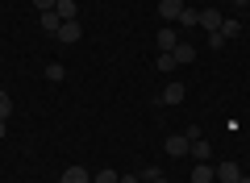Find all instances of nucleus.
<instances>
[{"mask_svg":"<svg viewBox=\"0 0 250 183\" xmlns=\"http://www.w3.org/2000/svg\"><path fill=\"white\" fill-rule=\"evenodd\" d=\"M233 4H250V0H233Z\"/></svg>","mask_w":250,"mask_h":183,"instance_id":"393cba45","label":"nucleus"},{"mask_svg":"<svg viewBox=\"0 0 250 183\" xmlns=\"http://www.w3.org/2000/svg\"><path fill=\"white\" fill-rule=\"evenodd\" d=\"M163 150H167L171 158H188V154H192V142H188L184 133H171V138L163 142Z\"/></svg>","mask_w":250,"mask_h":183,"instance_id":"f257e3e1","label":"nucleus"},{"mask_svg":"<svg viewBox=\"0 0 250 183\" xmlns=\"http://www.w3.org/2000/svg\"><path fill=\"white\" fill-rule=\"evenodd\" d=\"M9 117H13V96L0 87V121H9Z\"/></svg>","mask_w":250,"mask_h":183,"instance_id":"f3484780","label":"nucleus"},{"mask_svg":"<svg viewBox=\"0 0 250 183\" xmlns=\"http://www.w3.org/2000/svg\"><path fill=\"white\" fill-rule=\"evenodd\" d=\"M154 62H159L163 75H167V71H175V54H167V50H159V59H154Z\"/></svg>","mask_w":250,"mask_h":183,"instance_id":"a211bd4d","label":"nucleus"},{"mask_svg":"<svg viewBox=\"0 0 250 183\" xmlns=\"http://www.w3.org/2000/svg\"><path fill=\"white\" fill-rule=\"evenodd\" d=\"M54 4H59V0H34V9H38V13H50Z\"/></svg>","mask_w":250,"mask_h":183,"instance_id":"aec40b11","label":"nucleus"},{"mask_svg":"<svg viewBox=\"0 0 250 183\" xmlns=\"http://www.w3.org/2000/svg\"><path fill=\"white\" fill-rule=\"evenodd\" d=\"M221 13H217V9H205V13H200V29H208V34H217V29H221Z\"/></svg>","mask_w":250,"mask_h":183,"instance_id":"6e6552de","label":"nucleus"},{"mask_svg":"<svg viewBox=\"0 0 250 183\" xmlns=\"http://www.w3.org/2000/svg\"><path fill=\"white\" fill-rule=\"evenodd\" d=\"M171 54H175V62H192V59H196V50H192L188 42H179V46H175Z\"/></svg>","mask_w":250,"mask_h":183,"instance_id":"2eb2a0df","label":"nucleus"},{"mask_svg":"<svg viewBox=\"0 0 250 183\" xmlns=\"http://www.w3.org/2000/svg\"><path fill=\"white\" fill-rule=\"evenodd\" d=\"M184 96H188V87L179 83V79H171V83L159 92V104H184Z\"/></svg>","mask_w":250,"mask_h":183,"instance_id":"f03ea898","label":"nucleus"},{"mask_svg":"<svg viewBox=\"0 0 250 183\" xmlns=\"http://www.w3.org/2000/svg\"><path fill=\"white\" fill-rule=\"evenodd\" d=\"M213 171H217V183H238V163H229V158H225V163H217L213 166Z\"/></svg>","mask_w":250,"mask_h":183,"instance_id":"20e7f679","label":"nucleus"},{"mask_svg":"<svg viewBox=\"0 0 250 183\" xmlns=\"http://www.w3.org/2000/svg\"><path fill=\"white\" fill-rule=\"evenodd\" d=\"M175 25H188V29H192V25H200V13H196V9H188V4H184V13L175 17Z\"/></svg>","mask_w":250,"mask_h":183,"instance_id":"f8f14e48","label":"nucleus"},{"mask_svg":"<svg viewBox=\"0 0 250 183\" xmlns=\"http://www.w3.org/2000/svg\"><path fill=\"white\" fill-rule=\"evenodd\" d=\"M4 133H9V125H4V121H0V138H4Z\"/></svg>","mask_w":250,"mask_h":183,"instance_id":"4be33fe9","label":"nucleus"},{"mask_svg":"<svg viewBox=\"0 0 250 183\" xmlns=\"http://www.w3.org/2000/svg\"><path fill=\"white\" fill-rule=\"evenodd\" d=\"M192 158H196V163H208V158H213V146H208L205 138H200V142H192Z\"/></svg>","mask_w":250,"mask_h":183,"instance_id":"9b49d317","label":"nucleus"},{"mask_svg":"<svg viewBox=\"0 0 250 183\" xmlns=\"http://www.w3.org/2000/svg\"><path fill=\"white\" fill-rule=\"evenodd\" d=\"M59 25H62V21H59V13H42V29H46V34H59Z\"/></svg>","mask_w":250,"mask_h":183,"instance_id":"ddd939ff","label":"nucleus"},{"mask_svg":"<svg viewBox=\"0 0 250 183\" xmlns=\"http://www.w3.org/2000/svg\"><path fill=\"white\" fill-rule=\"evenodd\" d=\"M138 183H150V179H138ZM159 183H167V175H163V179H159Z\"/></svg>","mask_w":250,"mask_h":183,"instance_id":"b1692460","label":"nucleus"},{"mask_svg":"<svg viewBox=\"0 0 250 183\" xmlns=\"http://www.w3.org/2000/svg\"><path fill=\"white\" fill-rule=\"evenodd\" d=\"M92 183H121V175H117V171H100Z\"/></svg>","mask_w":250,"mask_h":183,"instance_id":"6ab92c4d","label":"nucleus"},{"mask_svg":"<svg viewBox=\"0 0 250 183\" xmlns=\"http://www.w3.org/2000/svg\"><path fill=\"white\" fill-rule=\"evenodd\" d=\"M54 38H59L62 46H75V42L83 38V29H80V21H62V25H59V34H54Z\"/></svg>","mask_w":250,"mask_h":183,"instance_id":"7ed1b4c3","label":"nucleus"},{"mask_svg":"<svg viewBox=\"0 0 250 183\" xmlns=\"http://www.w3.org/2000/svg\"><path fill=\"white\" fill-rule=\"evenodd\" d=\"M59 183H92V175L83 171V166H67V171H62V179Z\"/></svg>","mask_w":250,"mask_h":183,"instance_id":"1a4fd4ad","label":"nucleus"},{"mask_svg":"<svg viewBox=\"0 0 250 183\" xmlns=\"http://www.w3.org/2000/svg\"><path fill=\"white\" fill-rule=\"evenodd\" d=\"M179 46V34H175V25H159V50H175Z\"/></svg>","mask_w":250,"mask_h":183,"instance_id":"39448f33","label":"nucleus"},{"mask_svg":"<svg viewBox=\"0 0 250 183\" xmlns=\"http://www.w3.org/2000/svg\"><path fill=\"white\" fill-rule=\"evenodd\" d=\"M217 34H221V38H238V34H242V21H233V17L221 21V29H217Z\"/></svg>","mask_w":250,"mask_h":183,"instance_id":"dca6fc26","label":"nucleus"},{"mask_svg":"<svg viewBox=\"0 0 250 183\" xmlns=\"http://www.w3.org/2000/svg\"><path fill=\"white\" fill-rule=\"evenodd\" d=\"M46 79H50V83H62V79H67V67H62V62H50V67H46Z\"/></svg>","mask_w":250,"mask_h":183,"instance_id":"4468645a","label":"nucleus"},{"mask_svg":"<svg viewBox=\"0 0 250 183\" xmlns=\"http://www.w3.org/2000/svg\"><path fill=\"white\" fill-rule=\"evenodd\" d=\"M238 183H250V175H238Z\"/></svg>","mask_w":250,"mask_h":183,"instance_id":"5701e85b","label":"nucleus"},{"mask_svg":"<svg viewBox=\"0 0 250 183\" xmlns=\"http://www.w3.org/2000/svg\"><path fill=\"white\" fill-rule=\"evenodd\" d=\"M192 183H217L213 163H196V166H192Z\"/></svg>","mask_w":250,"mask_h":183,"instance_id":"423d86ee","label":"nucleus"},{"mask_svg":"<svg viewBox=\"0 0 250 183\" xmlns=\"http://www.w3.org/2000/svg\"><path fill=\"white\" fill-rule=\"evenodd\" d=\"M184 13V0H159V17L163 21H175Z\"/></svg>","mask_w":250,"mask_h":183,"instance_id":"0eeeda50","label":"nucleus"},{"mask_svg":"<svg viewBox=\"0 0 250 183\" xmlns=\"http://www.w3.org/2000/svg\"><path fill=\"white\" fill-rule=\"evenodd\" d=\"M54 13H59V21H75V0H59V4H54Z\"/></svg>","mask_w":250,"mask_h":183,"instance_id":"9d476101","label":"nucleus"},{"mask_svg":"<svg viewBox=\"0 0 250 183\" xmlns=\"http://www.w3.org/2000/svg\"><path fill=\"white\" fill-rule=\"evenodd\" d=\"M138 179H142V175H121V183H138Z\"/></svg>","mask_w":250,"mask_h":183,"instance_id":"412c9836","label":"nucleus"}]
</instances>
